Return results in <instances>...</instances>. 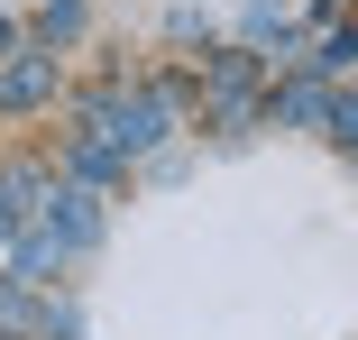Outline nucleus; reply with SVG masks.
<instances>
[{"mask_svg":"<svg viewBox=\"0 0 358 340\" xmlns=\"http://www.w3.org/2000/svg\"><path fill=\"white\" fill-rule=\"evenodd\" d=\"M55 92V55H10V64H0V101H10V111H37Z\"/></svg>","mask_w":358,"mask_h":340,"instance_id":"f257e3e1","label":"nucleus"},{"mask_svg":"<svg viewBox=\"0 0 358 340\" xmlns=\"http://www.w3.org/2000/svg\"><path fill=\"white\" fill-rule=\"evenodd\" d=\"M92 239H101L92 193H55V248H92Z\"/></svg>","mask_w":358,"mask_h":340,"instance_id":"f03ea898","label":"nucleus"},{"mask_svg":"<svg viewBox=\"0 0 358 340\" xmlns=\"http://www.w3.org/2000/svg\"><path fill=\"white\" fill-rule=\"evenodd\" d=\"M257 83V55H221V64H211V92H221V101H239Z\"/></svg>","mask_w":358,"mask_h":340,"instance_id":"7ed1b4c3","label":"nucleus"},{"mask_svg":"<svg viewBox=\"0 0 358 340\" xmlns=\"http://www.w3.org/2000/svg\"><path fill=\"white\" fill-rule=\"evenodd\" d=\"M275 111H285V120H322V111H331V92H322V83H294Z\"/></svg>","mask_w":358,"mask_h":340,"instance_id":"20e7f679","label":"nucleus"},{"mask_svg":"<svg viewBox=\"0 0 358 340\" xmlns=\"http://www.w3.org/2000/svg\"><path fill=\"white\" fill-rule=\"evenodd\" d=\"M322 120H331V139H340V148H358V101H331Z\"/></svg>","mask_w":358,"mask_h":340,"instance_id":"39448f33","label":"nucleus"},{"mask_svg":"<svg viewBox=\"0 0 358 340\" xmlns=\"http://www.w3.org/2000/svg\"><path fill=\"white\" fill-rule=\"evenodd\" d=\"M0 46H10V19H0Z\"/></svg>","mask_w":358,"mask_h":340,"instance_id":"423d86ee","label":"nucleus"}]
</instances>
